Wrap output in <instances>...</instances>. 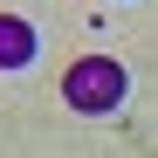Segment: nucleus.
<instances>
[{
  "mask_svg": "<svg viewBox=\"0 0 158 158\" xmlns=\"http://www.w3.org/2000/svg\"><path fill=\"white\" fill-rule=\"evenodd\" d=\"M62 96H69V110H83V117H110L131 96V76H124L117 55H83V62H69Z\"/></svg>",
  "mask_w": 158,
  "mask_h": 158,
  "instance_id": "obj_1",
  "label": "nucleus"
},
{
  "mask_svg": "<svg viewBox=\"0 0 158 158\" xmlns=\"http://www.w3.org/2000/svg\"><path fill=\"white\" fill-rule=\"evenodd\" d=\"M35 55H41V35H35V21H21V14H0V76L28 69Z\"/></svg>",
  "mask_w": 158,
  "mask_h": 158,
  "instance_id": "obj_2",
  "label": "nucleus"
}]
</instances>
